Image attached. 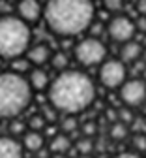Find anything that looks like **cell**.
Instances as JSON below:
<instances>
[{
	"mask_svg": "<svg viewBox=\"0 0 146 158\" xmlns=\"http://www.w3.org/2000/svg\"><path fill=\"white\" fill-rule=\"evenodd\" d=\"M47 89L51 106L56 111L69 115L85 111L96 98L92 79L79 70H62Z\"/></svg>",
	"mask_w": 146,
	"mask_h": 158,
	"instance_id": "cell-1",
	"label": "cell"
},
{
	"mask_svg": "<svg viewBox=\"0 0 146 158\" xmlns=\"http://www.w3.org/2000/svg\"><path fill=\"white\" fill-rule=\"evenodd\" d=\"M92 0H49L43 10L45 25L58 36H77L92 25Z\"/></svg>",
	"mask_w": 146,
	"mask_h": 158,
	"instance_id": "cell-2",
	"label": "cell"
},
{
	"mask_svg": "<svg viewBox=\"0 0 146 158\" xmlns=\"http://www.w3.org/2000/svg\"><path fill=\"white\" fill-rule=\"evenodd\" d=\"M32 100V87L19 72L0 73V118H15Z\"/></svg>",
	"mask_w": 146,
	"mask_h": 158,
	"instance_id": "cell-3",
	"label": "cell"
},
{
	"mask_svg": "<svg viewBox=\"0 0 146 158\" xmlns=\"http://www.w3.org/2000/svg\"><path fill=\"white\" fill-rule=\"evenodd\" d=\"M32 32L28 23L15 15L0 17V58H19L30 47Z\"/></svg>",
	"mask_w": 146,
	"mask_h": 158,
	"instance_id": "cell-4",
	"label": "cell"
},
{
	"mask_svg": "<svg viewBox=\"0 0 146 158\" xmlns=\"http://www.w3.org/2000/svg\"><path fill=\"white\" fill-rule=\"evenodd\" d=\"M73 55H75L79 64H82V66H96V64L105 60L107 47L97 38H85V40H81V42L75 45Z\"/></svg>",
	"mask_w": 146,
	"mask_h": 158,
	"instance_id": "cell-5",
	"label": "cell"
},
{
	"mask_svg": "<svg viewBox=\"0 0 146 158\" xmlns=\"http://www.w3.org/2000/svg\"><path fill=\"white\" fill-rule=\"evenodd\" d=\"M126 75H128V70H126V64L122 60H105L99 68V81L101 85H105L107 89H116L120 87L124 81H126Z\"/></svg>",
	"mask_w": 146,
	"mask_h": 158,
	"instance_id": "cell-6",
	"label": "cell"
},
{
	"mask_svg": "<svg viewBox=\"0 0 146 158\" xmlns=\"http://www.w3.org/2000/svg\"><path fill=\"white\" fill-rule=\"evenodd\" d=\"M120 98H122V102L126 106H129V107L142 106L144 100H146V83L142 79L124 81L120 85Z\"/></svg>",
	"mask_w": 146,
	"mask_h": 158,
	"instance_id": "cell-7",
	"label": "cell"
},
{
	"mask_svg": "<svg viewBox=\"0 0 146 158\" xmlns=\"http://www.w3.org/2000/svg\"><path fill=\"white\" fill-rule=\"evenodd\" d=\"M135 32H137V27H135V23L131 21L129 17L118 15V17H114L112 21L109 23V34L118 44H124V42H128V40H133Z\"/></svg>",
	"mask_w": 146,
	"mask_h": 158,
	"instance_id": "cell-8",
	"label": "cell"
},
{
	"mask_svg": "<svg viewBox=\"0 0 146 158\" xmlns=\"http://www.w3.org/2000/svg\"><path fill=\"white\" fill-rule=\"evenodd\" d=\"M17 13L25 23H36L43 13V8H41L39 0H19Z\"/></svg>",
	"mask_w": 146,
	"mask_h": 158,
	"instance_id": "cell-9",
	"label": "cell"
},
{
	"mask_svg": "<svg viewBox=\"0 0 146 158\" xmlns=\"http://www.w3.org/2000/svg\"><path fill=\"white\" fill-rule=\"evenodd\" d=\"M0 158H23V145L8 135H0Z\"/></svg>",
	"mask_w": 146,
	"mask_h": 158,
	"instance_id": "cell-10",
	"label": "cell"
},
{
	"mask_svg": "<svg viewBox=\"0 0 146 158\" xmlns=\"http://www.w3.org/2000/svg\"><path fill=\"white\" fill-rule=\"evenodd\" d=\"M51 58V49L45 44H37L26 49V60L34 66H43L45 62H49Z\"/></svg>",
	"mask_w": 146,
	"mask_h": 158,
	"instance_id": "cell-11",
	"label": "cell"
},
{
	"mask_svg": "<svg viewBox=\"0 0 146 158\" xmlns=\"http://www.w3.org/2000/svg\"><path fill=\"white\" fill-rule=\"evenodd\" d=\"M142 49L137 42H131V40H128V42H124L122 47H120V58L122 62H137V58L140 56Z\"/></svg>",
	"mask_w": 146,
	"mask_h": 158,
	"instance_id": "cell-12",
	"label": "cell"
},
{
	"mask_svg": "<svg viewBox=\"0 0 146 158\" xmlns=\"http://www.w3.org/2000/svg\"><path fill=\"white\" fill-rule=\"evenodd\" d=\"M43 143H45V139H43V135H41L37 130H30L23 137V147L26 151H30V152H39L41 149H43Z\"/></svg>",
	"mask_w": 146,
	"mask_h": 158,
	"instance_id": "cell-13",
	"label": "cell"
},
{
	"mask_svg": "<svg viewBox=\"0 0 146 158\" xmlns=\"http://www.w3.org/2000/svg\"><path fill=\"white\" fill-rule=\"evenodd\" d=\"M28 83H30L32 90H45V89L49 87V75H47L45 70L36 68V70H32V73H30Z\"/></svg>",
	"mask_w": 146,
	"mask_h": 158,
	"instance_id": "cell-14",
	"label": "cell"
},
{
	"mask_svg": "<svg viewBox=\"0 0 146 158\" xmlns=\"http://www.w3.org/2000/svg\"><path fill=\"white\" fill-rule=\"evenodd\" d=\"M69 147H71V141H69V137H68L66 134L54 135L53 139H51V145H49V149H51L54 154H64V152H68Z\"/></svg>",
	"mask_w": 146,
	"mask_h": 158,
	"instance_id": "cell-15",
	"label": "cell"
},
{
	"mask_svg": "<svg viewBox=\"0 0 146 158\" xmlns=\"http://www.w3.org/2000/svg\"><path fill=\"white\" fill-rule=\"evenodd\" d=\"M109 135H111V139L114 141H122L124 137L128 135V126L124 124V123H114L109 130Z\"/></svg>",
	"mask_w": 146,
	"mask_h": 158,
	"instance_id": "cell-16",
	"label": "cell"
},
{
	"mask_svg": "<svg viewBox=\"0 0 146 158\" xmlns=\"http://www.w3.org/2000/svg\"><path fill=\"white\" fill-rule=\"evenodd\" d=\"M49 60H51V64H53V68L54 70H66L68 68V55L66 53H54V55H51V58H49Z\"/></svg>",
	"mask_w": 146,
	"mask_h": 158,
	"instance_id": "cell-17",
	"label": "cell"
},
{
	"mask_svg": "<svg viewBox=\"0 0 146 158\" xmlns=\"http://www.w3.org/2000/svg\"><path fill=\"white\" fill-rule=\"evenodd\" d=\"M62 130L64 132H68V134H71V132H75L77 130V126H79V121L73 117V115H69V113H66V117L62 118Z\"/></svg>",
	"mask_w": 146,
	"mask_h": 158,
	"instance_id": "cell-18",
	"label": "cell"
},
{
	"mask_svg": "<svg viewBox=\"0 0 146 158\" xmlns=\"http://www.w3.org/2000/svg\"><path fill=\"white\" fill-rule=\"evenodd\" d=\"M77 151L81 152V154H90L92 151H94V141L90 139L88 135H85L82 139H79V143H77Z\"/></svg>",
	"mask_w": 146,
	"mask_h": 158,
	"instance_id": "cell-19",
	"label": "cell"
},
{
	"mask_svg": "<svg viewBox=\"0 0 146 158\" xmlns=\"http://www.w3.org/2000/svg\"><path fill=\"white\" fill-rule=\"evenodd\" d=\"M45 123H47V118L43 117V115H32L30 117V121H28V126H30V130H43L45 128Z\"/></svg>",
	"mask_w": 146,
	"mask_h": 158,
	"instance_id": "cell-20",
	"label": "cell"
},
{
	"mask_svg": "<svg viewBox=\"0 0 146 158\" xmlns=\"http://www.w3.org/2000/svg\"><path fill=\"white\" fill-rule=\"evenodd\" d=\"M103 6L109 11H120L124 8V0H103Z\"/></svg>",
	"mask_w": 146,
	"mask_h": 158,
	"instance_id": "cell-21",
	"label": "cell"
},
{
	"mask_svg": "<svg viewBox=\"0 0 146 158\" xmlns=\"http://www.w3.org/2000/svg\"><path fill=\"white\" fill-rule=\"evenodd\" d=\"M133 147H135L137 151L146 152V137H144V135H140V134H137V135L133 137Z\"/></svg>",
	"mask_w": 146,
	"mask_h": 158,
	"instance_id": "cell-22",
	"label": "cell"
},
{
	"mask_svg": "<svg viewBox=\"0 0 146 158\" xmlns=\"http://www.w3.org/2000/svg\"><path fill=\"white\" fill-rule=\"evenodd\" d=\"M118 118H120V123H133V113L129 109H120L118 111Z\"/></svg>",
	"mask_w": 146,
	"mask_h": 158,
	"instance_id": "cell-23",
	"label": "cell"
},
{
	"mask_svg": "<svg viewBox=\"0 0 146 158\" xmlns=\"http://www.w3.org/2000/svg\"><path fill=\"white\" fill-rule=\"evenodd\" d=\"M82 134H85V135H88V137H92V135L96 134V124H94V123H88V124H85V126H82Z\"/></svg>",
	"mask_w": 146,
	"mask_h": 158,
	"instance_id": "cell-24",
	"label": "cell"
},
{
	"mask_svg": "<svg viewBox=\"0 0 146 158\" xmlns=\"http://www.w3.org/2000/svg\"><path fill=\"white\" fill-rule=\"evenodd\" d=\"M13 60H15V62H13V70H17V72H25V70L28 68V60H26V62H19L17 58H13Z\"/></svg>",
	"mask_w": 146,
	"mask_h": 158,
	"instance_id": "cell-25",
	"label": "cell"
},
{
	"mask_svg": "<svg viewBox=\"0 0 146 158\" xmlns=\"http://www.w3.org/2000/svg\"><path fill=\"white\" fill-rule=\"evenodd\" d=\"M140 32H146V15H140V19L137 21V25H135Z\"/></svg>",
	"mask_w": 146,
	"mask_h": 158,
	"instance_id": "cell-26",
	"label": "cell"
},
{
	"mask_svg": "<svg viewBox=\"0 0 146 158\" xmlns=\"http://www.w3.org/2000/svg\"><path fill=\"white\" fill-rule=\"evenodd\" d=\"M137 10L140 15H146V0H139L137 2Z\"/></svg>",
	"mask_w": 146,
	"mask_h": 158,
	"instance_id": "cell-27",
	"label": "cell"
},
{
	"mask_svg": "<svg viewBox=\"0 0 146 158\" xmlns=\"http://www.w3.org/2000/svg\"><path fill=\"white\" fill-rule=\"evenodd\" d=\"M23 124H21V123H11V132L13 134H21V132H23Z\"/></svg>",
	"mask_w": 146,
	"mask_h": 158,
	"instance_id": "cell-28",
	"label": "cell"
},
{
	"mask_svg": "<svg viewBox=\"0 0 146 158\" xmlns=\"http://www.w3.org/2000/svg\"><path fill=\"white\" fill-rule=\"evenodd\" d=\"M114 158H140V156L135 152H122V154H116Z\"/></svg>",
	"mask_w": 146,
	"mask_h": 158,
	"instance_id": "cell-29",
	"label": "cell"
},
{
	"mask_svg": "<svg viewBox=\"0 0 146 158\" xmlns=\"http://www.w3.org/2000/svg\"><path fill=\"white\" fill-rule=\"evenodd\" d=\"M53 158H68V156H64V154H54Z\"/></svg>",
	"mask_w": 146,
	"mask_h": 158,
	"instance_id": "cell-30",
	"label": "cell"
},
{
	"mask_svg": "<svg viewBox=\"0 0 146 158\" xmlns=\"http://www.w3.org/2000/svg\"><path fill=\"white\" fill-rule=\"evenodd\" d=\"M140 55H142V58H144V62H146V49H144V51H142Z\"/></svg>",
	"mask_w": 146,
	"mask_h": 158,
	"instance_id": "cell-31",
	"label": "cell"
}]
</instances>
